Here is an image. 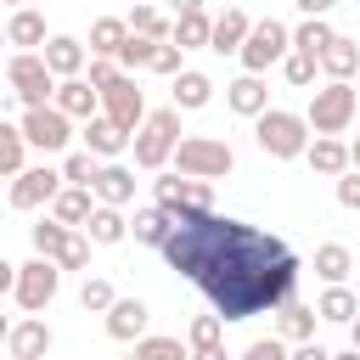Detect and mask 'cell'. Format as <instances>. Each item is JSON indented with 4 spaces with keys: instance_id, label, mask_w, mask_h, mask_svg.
<instances>
[{
    "instance_id": "19",
    "label": "cell",
    "mask_w": 360,
    "mask_h": 360,
    "mask_svg": "<svg viewBox=\"0 0 360 360\" xmlns=\"http://www.w3.org/2000/svg\"><path fill=\"white\" fill-rule=\"evenodd\" d=\"M96 191H84V186H62L56 191V202H51V219L56 225H68V231H84V219L96 214V202H90Z\"/></svg>"
},
{
    "instance_id": "1",
    "label": "cell",
    "mask_w": 360,
    "mask_h": 360,
    "mask_svg": "<svg viewBox=\"0 0 360 360\" xmlns=\"http://www.w3.org/2000/svg\"><path fill=\"white\" fill-rule=\"evenodd\" d=\"M163 259L169 270H180L186 281H197L214 304L219 321H248V315H264V309H281L298 287V253L248 225V219H219V214H202V219H186L174 225V236L163 242Z\"/></svg>"
},
{
    "instance_id": "52",
    "label": "cell",
    "mask_w": 360,
    "mask_h": 360,
    "mask_svg": "<svg viewBox=\"0 0 360 360\" xmlns=\"http://www.w3.org/2000/svg\"><path fill=\"white\" fill-rule=\"evenodd\" d=\"M349 338H354V343H349V349H360V315H354V321H349Z\"/></svg>"
},
{
    "instance_id": "14",
    "label": "cell",
    "mask_w": 360,
    "mask_h": 360,
    "mask_svg": "<svg viewBox=\"0 0 360 360\" xmlns=\"http://www.w3.org/2000/svg\"><path fill=\"white\" fill-rule=\"evenodd\" d=\"M146 321H152V309H146L141 298H118V304L107 309V338H118V343H141V338H146Z\"/></svg>"
},
{
    "instance_id": "11",
    "label": "cell",
    "mask_w": 360,
    "mask_h": 360,
    "mask_svg": "<svg viewBox=\"0 0 360 360\" xmlns=\"http://www.w3.org/2000/svg\"><path fill=\"white\" fill-rule=\"evenodd\" d=\"M68 180H62V169H51V163H39V169H22L17 180H11V208H45V202H56V191H62Z\"/></svg>"
},
{
    "instance_id": "32",
    "label": "cell",
    "mask_w": 360,
    "mask_h": 360,
    "mask_svg": "<svg viewBox=\"0 0 360 360\" xmlns=\"http://www.w3.org/2000/svg\"><path fill=\"white\" fill-rule=\"evenodd\" d=\"M354 68H360V45L338 34V39H332V45L321 51V73H326V79H349Z\"/></svg>"
},
{
    "instance_id": "2",
    "label": "cell",
    "mask_w": 360,
    "mask_h": 360,
    "mask_svg": "<svg viewBox=\"0 0 360 360\" xmlns=\"http://www.w3.org/2000/svg\"><path fill=\"white\" fill-rule=\"evenodd\" d=\"M354 112H360V90H354L349 79H326L321 90H309V112H304V124H309L315 135H343Z\"/></svg>"
},
{
    "instance_id": "31",
    "label": "cell",
    "mask_w": 360,
    "mask_h": 360,
    "mask_svg": "<svg viewBox=\"0 0 360 360\" xmlns=\"http://www.w3.org/2000/svg\"><path fill=\"white\" fill-rule=\"evenodd\" d=\"M315 315H321V321H338V326H349V321L360 315V298H354L349 287H326V292L315 298Z\"/></svg>"
},
{
    "instance_id": "30",
    "label": "cell",
    "mask_w": 360,
    "mask_h": 360,
    "mask_svg": "<svg viewBox=\"0 0 360 360\" xmlns=\"http://www.w3.org/2000/svg\"><path fill=\"white\" fill-rule=\"evenodd\" d=\"M332 39H338V34H332L326 17H304V22L292 28V51H304V56H315V62H321V51H326Z\"/></svg>"
},
{
    "instance_id": "40",
    "label": "cell",
    "mask_w": 360,
    "mask_h": 360,
    "mask_svg": "<svg viewBox=\"0 0 360 360\" xmlns=\"http://www.w3.org/2000/svg\"><path fill=\"white\" fill-rule=\"evenodd\" d=\"M315 68H321V62H315V56H304V51H287V56H281V79H287V84H298V90H309V84H315Z\"/></svg>"
},
{
    "instance_id": "28",
    "label": "cell",
    "mask_w": 360,
    "mask_h": 360,
    "mask_svg": "<svg viewBox=\"0 0 360 360\" xmlns=\"http://www.w3.org/2000/svg\"><path fill=\"white\" fill-rule=\"evenodd\" d=\"M349 270H354V253H349L343 242H321V248H315V276H321L326 287H343Z\"/></svg>"
},
{
    "instance_id": "7",
    "label": "cell",
    "mask_w": 360,
    "mask_h": 360,
    "mask_svg": "<svg viewBox=\"0 0 360 360\" xmlns=\"http://www.w3.org/2000/svg\"><path fill=\"white\" fill-rule=\"evenodd\" d=\"M6 79H11V90L22 96V107H51V96H56V73L45 68L39 51H17V56L6 62Z\"/></svg>"
},
{
    "instance_id": "36",
    "label": "cell",
    "mask_w": 360,
    "mask_h": 360,
    "mask_svg": "<svg viewBox=\"0 0 360 360\" xmlns=\"http://www.w3.org/2000/svg\"><path fill=\"white\" fill-rule=\"evenodd\" d=\"M124 22H129V34H146V39H169V34H174V28L163 22V11H158V6H135Z\"/></svg>"
},
{
    "instance_id": "12",
    "label": "cell",
    "mask_w": 360,
    "mask_h": 360,
    "mask_svg": "<svg viewBox=\"0 0 360 360\" xmlns=\"http://www.w3.org/2000/svg\"><path fill=\"white\" fill-rule=\"evenodd\" d=\"M51 107H56V112H68V118H96V112H101V96H96V84L79 73V79H56Z\"/></svg>"
},
{
    "instance_id": "45",
    "label": "cell",
    "mask_w": 360,
    "mask_h": 360,
    "mask_svg": "<svg viewBox=\"0 0 360 360\" xmlns=\"http://www.w3.org/2000/svg\"><path fill=\"white\" fill-rule=\"evenodd\" d=\"M118 73H124V68H118L112 56H90V84H96V90H107Z\"/></svg>"
},
{
    "instance_id": "10",
    "label": "cell",
    "mask_w": 360,
    "mask_h": 360,
    "mask_svg": "<svg viewBox=\"0 0 360 360\" xmlns=\"http://www.w3.org/2000/svg\"><path fill=\"white\" fill-rule=\"evenodd\" d=\"M22 141L39 146V152H68V141H73V118L56 112V107H28V112H22Z\"/></svg>"
},
{
    "instance_id": "27",
    "label": "cell",
    "mask_w": 360,
    "mask_h": 360,
    "mask_svg": "<svg viewBox=\"0 0 360 360\" xmlns=\"http://www.w3.org/2000/svg\"><path fill=\"white\" fill-rule=\"evenodd\" d=\"M208 96H214V79H208V73H197V68L174 73V112H180V107L197 112V107H208Z\"/></svg>"
},
{
    "instance_id": "16",
    "label": "cell",
    "mask_w": 360,
    "mask_h": 360,
    "mask_svg": "<svg viewBox=\"0 0 360 360\" xmlns=\"http://www.w3.org/2000/svg\"><path fill=\"white\" fill-rule=\"evenodd\" d=\"M124 146H129V129H118V124H112V118H101V112H96V118H84V152H90V158L118 163V152H124Z\"/></svg>"
},
{
    "instance_id": "20",
    "label": "cell",
    "mask_w": 360,
    "mask_h": 360,
    "mask_svg": "<svg viewBox=\"0 0 360 360\" xmlns=\"http://www.w3.org/2000/svg\"><path fill=\"white\" fill-rule=\"evenodd\" d=\"M315 321H321V315H315L309 304L287 298V304L276 309V338H281V343H309V338H315Z\"/></svg>"
},
{
    "instance_id": "53",
    "label": "cell",
    "mask_w": 360,
    "mask_h": 360,
    "mask_svg": "<svg viewBox=\"0 0 360 360\" xmlns=\"http://www.w3.org/2000/svg\"><path fill=\"white\" fill-rule=\"evenodd\" d=\"M349 169H360V141H349Z\"/></svg>"
},
{
    "instance_id": "42",
    "label": "cell",
    "mask_w": 360,
    "mask_h": 360,
    "mask_svg": "<svg viewBox=\"0 0 360 360\" xmlns=\"http://www.w3.org/2000/svg\"><path fill=\"white\" fill-rule=\"evenodd\" d=\"M56 264H62V270H84V264H90V236H84V231H73V236H68V248L56 253Z\"/></svg>"
},
{
    "instance_id": "34",
    "label": "cell",
    "mask_w": 360,
    "mask_h": 360,
    "mask_svg": "<svg viewBox=\"0 0 360 360\" xmlns=\"http://www.w3.org/2000/svg\"><path fill=\"white\" fill-rule=\"evenodd\" d=\"M68 236H73V231H68V225H56V219H39V225L28 231V242H34V253H39V259H56V253L68 248Z\"/></svg>"
},
{
    "instance_id": "41",
    "label": "cell",
    "mask_w": 360,
    "mask_h": 360,
    "mask_svg": "<svg viewBox=\"0 0 360 360\" xmlns=\"http://www.w3.org/2000/svg\"><path fill=\"white\" fill-rule=\"evenodd\" d=\"M219 332H225V321H219V315H197V321L186 326L191 354H197V349H219Z\"/></svg>"
},
{
    "instance_id": "54",
    "label": "cell",
    "mask_w": 360,
    "mask_h": 360,
    "mask_svg": "<svg viewBox=\"0 0 360 360\" xmlns=\"http://www.w3.org/2000/svg\"><path fill=\"white\" fill-rule=\"evenodd\" d=\"M332 360H360V349H343V354H332Z\"/></svg>"
},
{
    "instance_id": "43",
    "label": "cell",
    "mask_w": 360,
    "mask_h": 360,
    "mask_svg": "<svg viewBox=\"0 0 360 360\" xmlns=\"http://www.w3.org/2000/svg\"><path fill=\"white\" fill-rule=\"evenodd\" d=\"M236 360H287V343H281V338H253Z\"/></svg>"
},
{
    "instance_id": "35",
    "label": "cell",
    "mask_w": 360,
    "mask_h": 360,
    "mask_svg": "<svg viewBox=\"0 0 360 360\" xmlns=\"http://www.w3.org/2000/svg\"><path fill=\"white\" fill-rule=\"evenodd\" d=\"M129 360H191V349L180 338H141L129 349Z\"/></svg>"
},
{
    "instance_id": "33",
    "label": "cell",
    "mask_w": 360,
    "mask_h": 360,
    "mask_svg": "<svg viewBox=\"0 0 360 360\" xmlns=\"http://www.w3.org/2000/svg\"><path fill=\"white\" fill-rule=\"evenodd\" d=\"M180 51H202L208 39H214V22L202 17V11H191V17H174V34H169Z\"/></svg>"
},
{
    "instance_id": "56",
    "label": "cell",
    "mask_w": 360,
    "mask_h": 360,
    "mask_svg": "<svg viewBox=\"0 0 360 360\" xmlns=\"http://www.w3.org/2000/svg\"><path fill=\"white\" fill-rule=\"evenodd\" d=\"M6 332H11V326H6V315H0V343H6Z\"/></svg>"
},
{
    "instance_id": "13",
    "label": "cell",
    "mask_w": 360,
    "mask_h": 360,
    "mask_svg": "<svg viewBox=\"0 0 360 360\" xmlns=\"http://www.w3.org/2000/svg\"><path fill=\"white\" fill-rule=\"evenodd\" d=\"M225 107L242 112V118H259V112H270V84L259 73H242V79L225 84Z\"/></svg>"
},
{
    "instance_id": "46",
    "label": "cell",
    "mask_w": 360,
    "mask_h": 360,
    "mask_svg": "<svg viewBox=\"0 0 360 360\" xmlns=\"http://www.w3.org/2000/svg\"><path fill=\"white\" fill-rule=\"evenodd\" d=\"M338 202H343V208H360V169L338 174Z\"/></svg>"
},
{
    "instance_id": "15",
    "label": "cell",
    "mask_w": 360,
    "mask_h": 360,
    "mask_svg": "<svg viewBox=\"0 0 360 360\" xmlns=\"http://www.w3.org/2000/svg\"><path fill=\"white\" fill-rule=\"evenodd\" d=\"M6 349H11V360H45L51 354V326L39 315H28V321H17L6 332Z\"/></svg>"
},
{
    "instance_id": "18",
    "label": "cell",
    "mask_w": 360,
    "mask_h": 360,
    "mask_svg": "<svg viewBox=\"0 0 360 360\" xmlns=\"http://www.w3.org/2000/svg\"><path fill=\"white\" fill-rule=\"evenodd\" d=\"M96 202H107V208H124L129 197H135V169H124V163H101V174H96Z\"/></svg>"
},
{
    "instance_id": "22",
    "label": "cell",
    "mask_w": 360,
    "mask_h": 360,
    "mask_svg": "<svg viewBox=\"0 0 360 360\" xmlns=\"http://www.w3.org/2000/svg\"><path fill=\"white\" fill-rule=\"evenodd\" d=\"M45 39H51V34H45V17H39L34 6H22V11L6 17V45H22V51L39 45V51H45Z\"/></svg>"
},
{
    "instance_id": "5",
    "label": "cell",
    "mask_w": 360,
    "mask_h": 360,
    "mask_svg": "<svg viewBox=\"0 0 360 360\" xmlns=\"http://www.w3.org/2000/svg\"><path fill=\"white\" fill-rule=\"evenodd\" d=\"M174 163H180V174H191V180H225V174L236 169V152H231L225 141H214V135H180Z\"/></svg>"
},
{
    "instance_id": "39",
    "label": "cell",
    "mask_w": 360,
    "mask_h": 360,
    "mask_svg": "<svg viewBox=\"0 0 360 360\" xmlns=\"http://www.w3.org/2000/svg\"><path fill=\"white\" fill-rule=\"evenodd\" d=\"M79 304H84L90 315H107V309L118 304V292H112V281H101V276H84V287H79Z\"/></svg>"
},
{
    "instance_id": "48",
    "label": "cell",
    "mask_w": 360,
    "mask_h": 360,
    "mask_svg": "<svg viewBox=\"0 0 360 360\" xmlns=\"http://www.w3.org/2000/svg\"><path fill=\"white\" fill-rule=\"evenodd\" d=\"M292 6H298V11H304V17H326V11H332V6H338V0H292Z\"/></svg>"
},
{
    "instance_id": "26",
    "label": "cell",
    "mask_w": 360,
    "mask_h": 360,
    "mask_svg": "<svg viewBox=\"0 0 360 360\" xmlns=\"http://www.w3.org/2000/svg\"><path fill=\"white\" fill-rule=\"evenodd\" d=\"M124 39H129V22H124V17H96V22H90V56H112V62H118Z\"/></svg>"
},
{
    "instance_id": "51",
    "label": "cell",
    "mask_w": 360,
    "mask_h": 360,
    "mask_svg": "<svg viewBox=\"0 0 360 360\" xmlns=\"http://www.w3.org/2000/svg\"><path fill=\"white\" fill-rule=\"evenodd\" d=\"M191 360H231V354H225V349H197Z\"/></svg>"
},
{
    "instance_id": "47",
    "label": "cell",
    "mask_w": 360,
    "mask_h": 360,
    "mask_svg": "<svg viewBox=\"0 0 360 360\" xmlns=\"http://www.w3.org/2000/svg\"><path fill=\"white\" fill-rule=\"evenodd\" d=\"M287 360H332V349H321V343L309 338V343H292V354H287Z\"/></svg>"
},
{
    "instance_id": "44",
    "label": "cell",
    "mask_w": 360,
    "mask_h": 360,
    "mask_svg": "<svg viewBox=\"0 0 360 360\" xmlns=\"http://www.w3.org/2000/svg\"><path fill=\"white\" fill-rule=\"evenodd\" d=\"M180 56H186V51H180L174 39H163V45H158V56H152V73H169V79H174V73H186V68H180Z\"/></svg>"
},
{
    "instance_id": "50",
    "label": "cell",
    "mask_w": 360,
    "mask_h": 360,
    "mask_svg": "<svg viewBox=\"0 0 360 360\" xmlns=\"http://www.w3.org/2000/svg\"><path fill=\"white\" fill-rule=\"evenodd\" d=\"M174 6V17H191V11H202V0H169Z\"/></svg>"
},
{
    "instance_id": "6",
    "label": "cell",
    "mask_w": 360,
    "mask_h": 360,
    "mask_svg": "<svg viewBox=\"0 0 360 360\" xmlns=\"http://www.w3.org/2000/svg\"><path fill=\"white\" fill-rule=\"evenodd\" d=\"M287 51H292V28H287V22H276V17H264V22H253V34L242 39V51H236V56H242V73H259V79H264Z\"/></svg>"
},
{
    "instance_id": "4",
    "label": "cell",
    "mask_w": 360,
    "mask_h": 360,
    "mask_svg": "<svg viewBox=\"0 0 360 360\" xmlns=\"http://www.w3.org/2000/svg\"><path fill=\"white\" fill-rule=\"evenodd\" d=\"M129 141H135V163H141V169H163V163L174 158V146H180V112H174V107L146 112V124H141Z\"/></svg>"
},
{
    "instance_id": "21",
    "label": "cell",
    "mask_w": 360,
    "mask_h": 360,
    "mask_svg": "<svg viewBox=\"0 0 360 360\" xmlns=\"http://www.w3.org/2000/svg\"><path fill=\"white\" fill-rule=\"evenodd\" d=\"M304 158H309V169H315V174H326V180H338V174H349V146H343L338 135H315Z\"/></svg>"
},
{
    "instance_id": "37",
    "label": "cell",
    "mask_w": 360,
    "mask_h": 360,
    "mask_svg": "<svg viewBox=\"0 0 360 360\" xmlns=\"http://www.w3.org/2000/svg\"><path fill=\"white\" fill-rule=\"evenodd\" d=\"M158 45H163V39H146V34H129V39H124V51H118V68H129V73H135V68H152V56H158Z\"/></svg>"
},
{
    "instance_id": "3",
    "label": "cell",
    "mask_w": 360,
    "mask_h": 360,
    "mask_svg": "<svg viewBox=\"0 0 360 360\" xmlns=\"http://www.w3.org/2000/svg\"><path fill=\"white\" fill-rule=\"evenodd\" d=\"M253 141H259L264 158H304L309 152V124L287 107H270V112L253 118Z\"/></svg>"
},
{
    "instance_id": "38",
    "label": "cell",
    "mask_w": 360,
    "mask_h": 360,
    "mask_svg": "<svg viewBox=\"0 0 360 360\" xmlns=\"http://www.w3.org/2000/svg\"><path fill=\"white\" fill-rule=\"evenodd\" d=\"M96 174H101V163H96L90 152H68V158H62V180H68V186H84V191H90Z\"/></svg>"
},
{
    "instance_id": "55",
    "label": "cell",
    "mask_w": 360,
    "mask_h": 360,
    "mask_svg": "<svg viewBox=\"0 0 360 360\" xmlns=\"http://www.w3.org/2000/svg\"><path fill=\"white\" fill-rule=\"evenodd\" d=\"M6 6H11V11H22V6H28V0H6Z\"/></svg>"
},
{
    "instance_id": "9",
    "label": "cell",
    "mask_w": 360,
    "mask_h": 360,
    "mask_svg": "<svg viewBox=\"0 0 360 360\" xmlns=\"http://www.w3.org/2000/svg\"><path fill=\"white\" fill-rule=\"evenodd\" d=\"M96 96H101V118H112L118 129L135 135V129L146 124V96H141V84H135L129 73H118V79H112L107 90H96Z\"/></svg>"
},
{
    "instance_id": "17",
    "label": "cell",
    "mask_w": 360,
    "mask_h": 360,
    "mask_svg": "<svg viewBox=\"0 0 360 360\" xmlns=\"http://www.w3.org/2000/svg\"><path fill=\"white\" fill-rule=\"evenodd\" d=\"M39 56H45V68H51L56 79H79V73H84V45H79L73 34H51Z\"/></svg>"
},
{
    "instance_id": "57",
    "label": "cell",
    "mask_w": 360,
    "mask_h": 360,
    "mask_svg": "<svg viewBox=\"0 0 360 360\" xmlns=\"http://www.w3.org/2000/svg\"><path fill=\"white\" fill-rule=\"evenodd\" d=\"M0 45H6V28H0Z\"/></svg>"
},
{
    "instance_id": "24",
    "label": "cell",
    "mask_w": 360,
    "mask_h": 360,
    "mask_svg": "<svg viewBox=\"0 0 360 360\" xmlns=\"http://www.w3.org/2000/svg\"><path fill=\"white\" fill-rule=\"evenodd\" d=\"M84 236H90L96 248H112V242H124V236H129V219H124L118 208H107V202H96V214L84 219Z\"/></svg>"
},
{
    "instance_id": "49",
    "label": "cell",
    "mask_w": 360,
    "mask_h": 360,
    "mask_svg": "<svg viewBox=\"0 0 360 360\" xmlns=\"http://www.w3.org/2000/svg\"><path fill=\"white\" fill-rule=\"evenodd\" d=\"M0 292H17V264L0 259Z\"/></svg>"
},
{
    "instance_id": "25",
    "label": "cell",
    "mask_w": 360,
    "mask_h": 360,
    "mask_svg": "<svg viewBox=\"0 0 360 360\" xmlns=\"http://www.w3.org/2000/svg\"><path fill=\"white\" fill-rule=\"evenodd\" d=\"M129 231H135V242H146V248H163V242L174 236V219H169V214H163L158 202H146V208H135Z\"/></svg>"
},
{
    "instance_id": "8",
    "label": "cell",
    "mask_w": 360,
    "mask_h": 360,
    "mask_svg": "<svg viewBox=\"0 0 360 360\" xmlns=\"http://www.w3.org/2000/svg\"><path fill=\"white\" fill-rule=\"evenodd\" d=\"M56 287H62V264L56 259H28V264H17V304L28 309V315H39L51 298H56Z\"/></svg>"
},
{
    "instance_id": "29",
    "label": "cell",
    "mask_w": 360,
    "mask_h": 360,
    "mask_svg": "<svg viewBox=\"0 0 360 360\" xmlns=\"http://www.w3.org/2000/svg\"><path fill=\"white\" fill-rule=\"evenodd\" d=\"M22 152H28V141H22V124H6L0 118V180H17L28 163H22Z\"/></svg>"
},
{
    "instance_id": "23",
    "label": "cell",
    "mask_w": 360,
    "mask_h": 360,
    "mask_svg": "<svg viewBox=\"0 0 360 360\" xmlns=\"http://www.w3.org/2000/svg\"><path fill=\"white\" fill-rule=\"evenodd\" d=\"M253 34V22H248V11H225V17H214V39H208V51H219V56H231V51H242V39Z\"/></svg>"
}]
</instances>
